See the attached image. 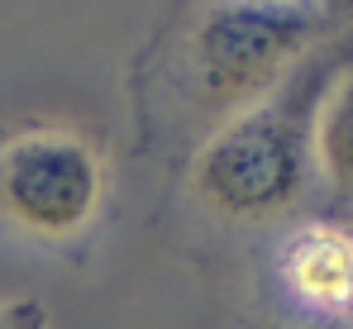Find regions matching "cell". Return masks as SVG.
<instances>
[{"instance_id": "cell-1", "label": "cell", "mask_w": 353, "mask_h": 329, "mask_svg": "<svg viewBox=\"0 0 353 329\" xmlns=\"http://www.w3.org/2000/svg\"><path fill=\"white\" fill-rule=\"evenodd\" d=\"M330 34L315 0H196L134 57V153L181 167Z\"/></svg>"}, {"instance_id": "cell-2", "label": "cell", "mask_w": 353, "mask_h": 329, "mask_svg": "<svg viewBox=\"0 0 353 329\" xmlns=\"http://www.w3.org/2000/svg\"><path fill=\"white\" fill-rule=\"evenodd\" d=\"M353 53V29L320 39L292 72L225 119L186 163V206L225 229H277L305 215L320 196L315 186V114Z\"/></svg>"}, {"instance_id": "cell-3", "label": "cell", "mask_w": 353, "mask_h": 329, "mask_svg": "<svg viewBox=\"0 0 353 329\" xmlns=\"http://www.w3.org/2000/svg\"><path fill=\"white\" fill-rule=\"evenodd\" d=\"M110 201L101 139L67 119L0 124V239L77 253Z\"/></svg>"}, {"instance_id": "cell-4", "label": "cell", "mask_w": 353, "mask_h": 329, "mask_svg": "<svg viewBox=\"0 0 353 329\" xmlns=\"http://www.w3.org/2000/svg\"><path fill=\"white\" fill-rule=\"evenodd\" d=\"M272 301L296 325H325L353 315V219L344 215H301L282 224L268 253Z\"/></svg>"}, {"instance_id": "cell-5", "label": "cell", "mask_w": 353, "mask_h": 329, "mask_svg": "<svg viewBox=\"0 0 353 329\" xmlns=\"http://www.w3.org/2000/svg\"><path fill=\"white\" fill-rule=\"evenodd\" d=\"M315 186L330 201V215L353 219V53L315 114Z\"/></svg>"}, {"instance_id": "cell-6", "label": "cell", "mask_w": 353, "mask_h": 329, "mask_svg": "<svg viewBox=\"0 0 353 329\" xmlns=\"http://www.w3.org/2000/svg\"><path fill=\"white\" fill-rule=\"evenodd\" d=\"M0 329H48V306L39 296H0Z\"/></svg>"}, {"instance_id": "cell-7", "label": "cell", "mask_w": 353, "mask_h": 329, "mask_svg": "<svg viewBox=\"0 0 353 329\" xmlns=\"http://www.w3.org/2000/svg\"><path fill=\"white\" fill-rule=\"evenodd\" d=\"M315 5L330 19V29H353V0H315Z\"/></svg>"}, {"instance_id": "cell-8", "label": "cell", "mask_w": 353, "mask_h": 329, "mask_svg": "<svg viewBox=\"0 0 353 329\" xmlns=\"http://www.w3.org/2000/svg\"><path fill=\"white\" fill-rule=\"evenodd\" d=\"M296 329H353V320H325V325H296Z\"/></svg>"}, {"instance_id": "cell-9", "label": "cell", "mask_w": 353, "mask_h": 329, "mask_svg": "<svg viewBox=\"0 0 353 329\" xmlns=\"http://www.w3.org/2000/svg\"><path fill=\"white\" fill-rule=\"evenodd\" d=\"M349 320H353V315H349Z\"/></svg>"}]
</instances>
